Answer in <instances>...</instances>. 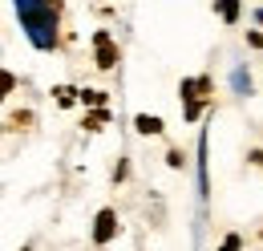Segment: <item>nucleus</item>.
Masks as SVG:
<instances>
[{"label": "nucleus", "instance_id": "nucleus-1", "mask_svg": "<svg viewBox=\"0 0 263 251\" xmlns=\"http://www.w3.org/2000/svg\"><path fill=\"white\" fill-rule=\"evenodd\" d=\"M118 235V211L114 207H105V211H98V219H93V243H109Z\"/></svg>", "mask_w": 263, "mask_h": 251}, {"label": "nucleus", "instance_id": "nucleus-2", "mask_svg": "<svg viewBox=\"0 0 263 251\" xmlns=\"http://www.w3.org/2000/svg\"><path fill=\"white\" fill-rule=\"evenodd\" d=\"M93 49H98V69H114L118 65V45H114V37L105 29L93 32Z\"/></svg>", "mask_w": 263, "mask_h": 251}, {"label": "nucleus", "instance_id": "nucleus-3", "mask_svg": "<svg viewBox=\"0 0 263 251\" xmlns=\"http://www.w3.org/2000/svg\"><path fill=\"white\" fill-rule=\"evenodd\" d=\"M134 130L146 134V138H154V134H162V118H158V114H138V118H134Z\"/></svg>", "mask_w": 263, "mask_h": 251}, {"label": "nucleus", "instance_id": "nucleus-4", "mask_svg": "<svg viewBox=\"0 0 263 251\" xmlns=\"http://www.w3.org/2000/svg\"><path fill=\"white\" fill-rule=\"evenodd\" d=\"M105 126H109V110H105V105H93V110L85 114V130L98 134V130H105Z\"/></svg>", "mask_w": 263, "mask_h": 251}, {"label": "nucleus", "instance_id": "nucleus-5", "mask_svg": "<svg viewBox=\"0 0 263 251\" xmlns=\"http://www.w3.org/2000/svg\"><path fill=\"white\" fill-rule=\"evenodd\" d=\"M215 8H219V16H223L227 25L239 21V0H215Z\"/></svg>", "mask_w": 263, "mask_h": 251}, {"label": "nucleus", "instance_id": "nucleus-6", "mask_svg": "<svg viewBox=\"0 0 263 251\" xmlns=\"http://www.w3.org/2000/svg\"><path fill=\"white\" fill-rule=\"evenodd\" d=\"M29 126H33V114H29V110H21V114L8 118V130H29Z\"/></svg>", "mask_w": 263, "mask_h": 251}, {"label": "nucleus", "instance_id": "nucleus-7", "mask_svg": "<svg viewBox=\"0 0 263 251\" xmlns=\"http://www.w3.org/2000/svg\"><path fill=\"white\" fill-rule=\"evenodd\" d=\"M81 101L93 110V105H105V94H101V89H81Z\"/></svg>", "mask_w": 263, "mask_h": 251}, {"label": "nucleus", "instance_id": "nucleus-8", "mask_svg": "<svg viewBox=\"0 0 263 251\" xmlns=\"http://www.w3.org/2000/svg\"><path fill=\"white\" fill-rule=\"evenodd\" d=\"M182 162H186L182 150H166V166H170V170H182Z\"/></svg>", "mask_w": 263, "mask_h": 251}, {"label": "nucleus", "instance_id": "nucleus-9", "mask_svg": "<svg viewBox=\"0 0 263 251\" xmlns=\"http://www.w3.org/2000/svg\"><path fill=\"white\" fill-rule=\"evenodd\" d=\"M198 114H202V101H198V97H186V122H198Z\"/></svg>", "mask_w": 263, "mask_h": 251}, {"label": "nucleus", "instance_id": "nucleus-10", "mask_svg": "<svg viewBox=\"0 0 263 251\" xmlns=\"http://www.w3.org/2000/svg\"><path fill=\"white\" fill-rule=\"evenodd\" d=\"M53 94H57V101H61V105H73V94H81V89H69V85H61V89H53Z\"/></svg>", "mask_w": 263, "mask_h": 251}, {"label": "nucleus", "instance_id": "nucleus-11", "mask_svg": "<svg viewBox=\"0 0 263 251\" xmlns=\"http://www.w3.org/2000/svg\"><path fill=\"white\" fill-rule=\"evenodd\" d=\"M247 45H251V49H263V32H247Z\"/></svg>", "mask_w": 263, "mask_h": 251}, {"label": "nucleus", "instance_id": "nucleus-12", "mask_svg": "<svg viewBox=\"0 0 263 251\" xmlns=\"http://www.w3.org/2000/svg\"><path fill=\"white\" fill-rule=\"evenodd\" d=\"M45 8H53V12H61V0H41Z\"/></svg>", "mask_w": 263, "mask_h": 251}, {"label": "nucleus", "instance_id": "nucleus-13", "mask_svg": "<svg viewBox=\"0 0 263 251\" xmlns=\"http://www.w3.org/2000/svg\"><path fill=\"white\" fill-rule=\"evenodd\" d=\"M255 21H259V25H263V8H259V12H255Z\"/></svg>", "mask_w": 263, "mask_h": 251}]
</instances>
